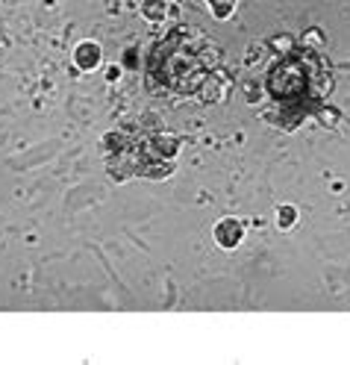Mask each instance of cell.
I'll list each match as a JSON object with an SVG mask.
<instances>
[{"instance_id":"cell-3","label":"cell","mask_w":350,"mask_h":365,"mask_svg":"<svg viewBox=\"0 0 350 365\" xmlns=\"http://www.w3.org/2000/svg\"><path fill=\"white\" fill-rule=\"evenodd\" d=\"M242 236H245V230H242V224H239L236 218H224V221H218V227H215V242H218L221 247H236V245L242 242Z\"/></svg>"},{"instance_id":"cell-7","label":"cell","mask_w":350,"mask_h":365,"mask_svg":"<svg viewBox=\"0 0 350 365\" xmlns=\"http://www.w3.org/2000/svg\"><path fill=\"white\" fill-rule=\"evenodd\" d=\"M294 221H297L294 207H279V212H277V224H279V227H292Z\"/></svg>"},{"instance_id":"cell-5","label":"cell","mask_w":350,"mask_h":365,"mask_svg":"<svg viewBox=\"0 0 350 365\" xmlns=\"http://www.w3.org/2000/svg\"><path fill=\"white\" fill-rule=\"evenodd\" d=\"M142 15L148 18V21H165V15H168V6H165V0H145V6H142Z\"/></svg>"},{"instance_id":"cell-4","label":"cell","mask_w":350,"mask_h":365,"mask_svg":"<svg viewBox=\"0 0 350 365\" xmlns=\"http://www.w3.org/2000/svg\"><path fill=\"white\" fill-rule=\"evenodd\" d=\"M74 62H77L80 71H95V68L101 65V48L95 41H83L77 48V53H74Z\"/></svg>"},{"instance_id":"cell-2","label":"cell","mask_w":350,"mask_h":365,"mask_svg":"<svg viewBox=\"0 0 350 365\" xmlns=\"http://www.w3.org/2000/svg\"><path fill=\"white\" fill-rule=\"evenodd\" d=\"M265 91L283 115L297 121L324 106V98L333 91V68L312 48H289L268 68Z\"/></svg>"},{"instance_id":"cell-1","label":"cell","mask_w":350,"mask_h":365,"mask_svg":"<svg viewBox=\"0 0 350 365\" xmlns=\"http://www.w3.org/2000/svg\"><path fill=\"white\" fill-rule=\"evenodd\" d=\"M148 86L168 98L221 101L230 91L221 48L197 27H177L148 56Z\"/></svg>"},{"instance_id":"cell-6","label":"cell","mask_w":350,"mask_h":365,"mask_svg":"<svg viewBox=\"0 0 350 365\" xmlns=\"http://www.w3.org/2000/svg\"><path fill=\"white\" fill-rule=\"evenodd\" d=\"M206 6L215 18L224 21V18H230L232 12H236V0H206Z\"/></svg>"}]
</instances>
